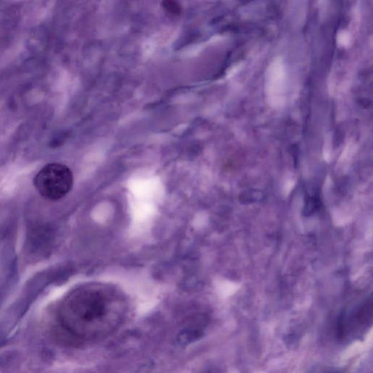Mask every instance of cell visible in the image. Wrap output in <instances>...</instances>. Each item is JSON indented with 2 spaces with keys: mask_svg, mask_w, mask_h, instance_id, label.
Instances as JSON below:
<instances>
[{
  "mask_svg": "<svg viewBox=\"0 0 373 373\" xmlns=\"http://www.w3.org/2000/svg\"><path fill=\"white\" fill-rule=\"evenodd\" d=\"M319 201L314 197H309L305 204L304 214L310 216L316 210L318 207Z\"/></svg>",
  "mask_w": 373,
  "mask_h": 373,
  "instance_id": "3",
  "label": "cell"
},
{
  "mask_svg": "<svg viewBox=\"0 0 373 373\" xmlns=\"http://www.w3.org/2000/svg\"><path fill=\"white\" fill-rule=\"evenodd\" d=\"M262 194H259L257 191H250L248 193H245V196H243L244 198L243 200L245 201V203L260 200V199L258 197H262Z\"/></svg>",
  "mask_w": 373,
  "mask_h": 373,
  "instance_id": "4",
  "label": "cell"
},
{
  "mask_svg": "<svg viewBox=\"0 0 373 373\" xmlns=\"http://www.w3.org/2000/svg\"><path fill=\"white\" fill-rule=\"evenodd\" d=\"M164 8L169 12L172 13H178L180 12V6L174 2H165Z\"/></svg>",
  "mask_w": 373,
  "mask_h": 373,
  "instance_id": "5",
  "label": "cell"
},
{
  "mask_svg": "<svg viewBox=\"0 0 373 373\" xmlns=\"http://www.w3.org/2000/svg\"><path fill=\"white\" fill-rule=\"evenodd\" d=\"M124 313V304L114 291L92 285L70 292L62 301L58 316L69 333L93 339L114 331Z\"/></svg>",
  "mask_w": 373,
  "mask_h": 373,
  "instance_id": "1",
  "label": "cell"
},
{
  "mask_svg": "<svg viewBox=\"0 0 373 373\" xmlns=\"http://www.w3.org/2000/svg\"><path fill=\"white\" fill-rule=\"evenodd\" d=\"M73 182L71 169L58 163L45 166L34 179L39 194L49 201H58L65 197L71 191Z\"/></svg>",
  "mask_w": 373,
  "mask_h": 373,
  "instance_id": "2",
  "label": "cell"
}]
</instances>
